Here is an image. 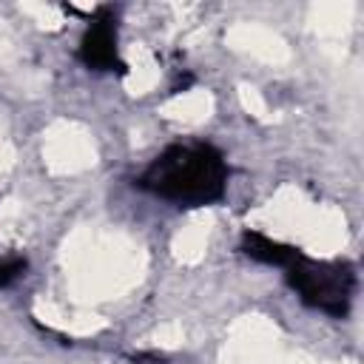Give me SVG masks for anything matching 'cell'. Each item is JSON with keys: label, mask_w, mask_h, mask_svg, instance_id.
<instances>
[{"label": "cell", "mask_w": 364, "mask_h": 364, "mask_svg": "<svg viewBox=\"0 0 364 364\" xmlns=\"http://www.w3.org/2000/svg\"><path fill=\"white\" fill-rule=\"evenodd\" d=\"M228 176L230 168L210 142H173L136 176V185L173 205L202 208L225 196Z\"/></svg>", "instance_id": "cell-1"}, {"label": "cell", "mask_w": 364, "mask_h": 364, "mask_svg": "<svg viewBox=\"0 0 364 364\" xmlns=\"http://www.w3.org/2000/svg\"><path fill=\"white\" fill-rule=\"evenodd\" d=\"M239 250H242L245 256H250L253 262L273 264V267H287V264L299 256V247L284 245V242H279V239H270V236H264V233H259V230H245Z\"/></svg>", "instance_id": "cell-4"}, {"label": "cell", "mask_w": 364, "mask_h": 364, "mask_svg": "<svg viewBox=\"0 0 364 364\" xmlns=\"http://www.w3.org/2000/svg\"><path fill=\"white\" fill-rule=\"evenodd\" d=\"M28 262L23 256H6L0 259V287H9L11 282H17L23 273H26Z\"/></svg>", "instance_id": "cell-5"}, {"label": "cell", "mask_w": 364, "mask_h": 364, "mask_svg": "<svg viewBox=\"0 0 364 364\" xmlns=\"http://www.w3.org/2000/svg\"><path fill=\"white\" fill-rule=\"evenodd\" d=\"M282 270L293 293L307 307H316L333 318H344L350 313L355 293V270L350 262H321L299 250V256Z\"/></svg>", "instance_id": "cell-2"}, {"label": "cell", "mask_w": 364, "mask_h": 364, "mask_svg": "<svg viewBox=\"0 0 364 364\" xmlns=\"http://www.w3.org/2000/svg\"><path fill=\"white\" fill-rule=\"evenodd\" d=\"M136 364H165V358H159V355H139Z\"/></svg>", "instance_id": "cell-6"}, {"label": "cell", "mask_w": 364, "mask_h": 364, "mask_svg": "<svg viewBox=\"0 0 364 364\" xmlns=\"http://www.w3.org/2000/svg\"><path fill=\"white\" fill-rule=\"evenodd\" d=\"M77 57L91 71H125V63L119 60V48H117V14L111 6L97 9L80 40Z\"/></svg>", "instance_id": "cell-3"}]
</instances>
